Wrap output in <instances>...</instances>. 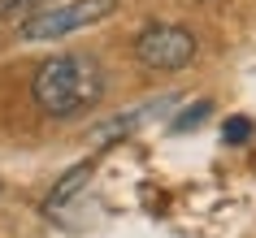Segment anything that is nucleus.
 Wrapping results in <instances>:
<instances>
[{
  "instance_id": "nucleus-3",
  "label": "nucleus",
  "mask_w": 256,
  "mask_h": 238,
  "mask_svg": "<svg viewBox=\"0 0 256 238\" xmlns=\"http://www.w3.org/2000/svg\"><path fill=\"white\" fill-rule=\"evenodd\" d=\"M135 56H139V65L152 69V74L187 69L191 61H196V35H191L187 26H174V22H156V26L139 30Z\"/></svg>"
},
{
  "instance_id": "nucleus-1",
  "label": "nucleus",
  "mask_w": 256,
  "mask_h": 238,
  "mask_svg": "<svg viewBox=\"0 0 256 238\" xmlns=\"http://www.w3.org/2000/svg\"><path fill=\"white\" fill-rule=\"evenodd\" d=\"M30 95H35V104H40L48 117L87 113V108L104 95V69H100V61L87 56V52L48 56V61L35 69Z\"/></svg>"
},
{
  "instance_id": "nucleus-2",
  "label": "nucleus",
  "mask_w": 256,
  "mask_h": 238,
  "mask_svg": "<svg viewBox=\"0 0 256 238\" xmlns=\"http://www.w3.org/2000/svg\"><path fill=\"white\" fill-rule=\"evenodd\" d=\"M122 0H70V4H52V9H40V13H30L18 35L22 39H61L70 30H82V26H96V22H104L113 9H118Z\"/></svg>"
},
{
  "instance_id": "nucleus-6",
  "label": "nucleus",
  "mask_w": 256,
  "mask_h": 238,
  "mask_svg": "<svg viewBox=\"0 0 256 238\" xmlns=\"http://www.w3.org/2000/svg\"><path fill=\"white\" fill-rule=\"evenodd\" d=\"M208 113H213V104H208V100H200V104L182 108V113L174 117V126H170V130H174V134H182V130H196V126H200V121L208 117Z\"/></svg>"
},
{
  "instance_id": "nucleus-5",
  "label": "nucleus",
  "mask_w": 256,
  "mask_h": 238,
  "mask_svg": "<svg viewBox=\"0 0 256 238\" xmlns=\"http://www.w3.org/2000/svg\"><path fill=\"white\" fill-rule=\"evenodd\" d=\"M87 178H92V160H87V165H78V169H70L66 178L56 182V191H52V195H48V208H61V204H66L70 195H78V191H82V182H87Z\"/></svg>"
},
{
  "instance_id": "nucleus-8",
  "label": "nucleus",
  "mask_w": 256,
  "mask_h": 238,
  "mask_svg": "<svg viewBox=\"0 0 256 238\" xmlns=\"http://www.w3.org/2000/svg\"><path fill=\"white\" fill-rule=\"evenodd\" d=\"M48 9V0H0V17H18V13H40Z\"/></svg>"
},
{
  "instance_id": "nucleus-7",
  "label": "nucleus",
  "mask_w": 256,
  "mask_h": 238,
  "mask_svg": "<svg viewBox=\"0 0 256 238\" xmlns=\"http://www.w3.org/2000/svg\"><path fill=\"white\" fill-rule=\"evenodd\" d=\"M222 139H226V143H248V139H252V117H226Z\"/></svg>"
},
{
  "instance_id": "nucleus-4",
  "label": "nucleus",
  "mask_w": 256,
  "mask_h": 238,
  "mask_svg": "<svg viewBox=\"0 0 256 238\" xmlns=\"http://www.w3.org/2000/svg\"><path fill=\"white\" fill-rule=\"evenodd\" d=\"M170 108V100H156V104H144V108H130V113H122V117L104 121V126H96L92 130V143H113V139H126L130 130H139L144 121L152 117V113H165Z\"/></svg>"
}]
</instances>
